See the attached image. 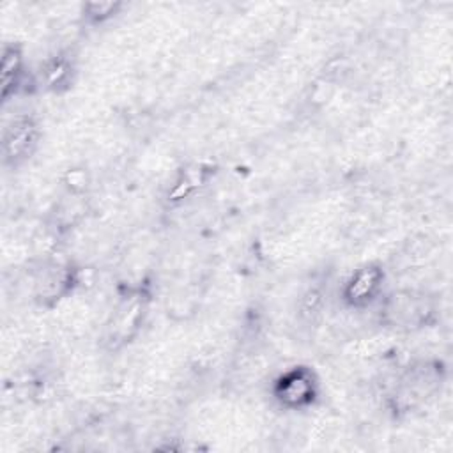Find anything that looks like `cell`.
Instances as JSON below:
<instances>
[{
    "mask_svg": "<svg viewBox=\"0 0 453 453\" xmlns=\"http://www.w3.org/2000/svg\"><path fill=\"white\" fill-rule=\"evenodd\" d=\"M39 142V124L32 113L12 115L2 129V159L7 166L27 161Z\"/></svg>",
    "mask_w": 453,
    "mask_h": 453,
    "instance_id": "cell-1",
    "label": "cell"
},
{
    "mask_svg": "<svg viewBox=\"0 0 453 453\" xmlns=\"http://www.w3.org/2000/svg\"><path fill=\"white\" fill-rule=\"evenodd\" d=\"M273 395L287 409H304L317 398V377L304 366L288 368L276 379Z\"/></svg>",
    "mask_w": 453,
    "mask_h": 453,
    "instance_id": "cell-2",
    "label": "cell"
},
{
    "mask_svg": "<svg viewBox=\"0 0 453 453\" xmlns=\"http://www.w3.org/2000/svg\"><path fill=\"white\" fill-rule=\"evenodd\" d=\"M384 283V271L375 264H366L357 267L345 281L342 297L352 308H366L372 304Z\"/></svg>",
    "mask_w": 453,
    "mask_h": 453,
    "instance_id": "cell-3",
    "label": "cell"
},
{
    "mask_svg": "<svg viewBox=\"0 0 453 453\" xmlns=\"http://www.w3.org/2000/svg\"><path fill=\"white\" fill-rule=\"evenodd\" d=\"M25 57L19 46L5 44L2 50L0 80H2V101H9L23 88L25 80Z\"/></svg>",
    "mask_w": 453,
    "mask_h": 453,
    "instance_id": "cell-4",
    "label": "cell"
},
{
    "mask_svg": "<svg viewBox=\"0 0 453 453\" xmlns=\"http://www.w3.org/2000/svg\"><path fill=\"white\" fill-rule=\"evenodd\" d=\"M69 71H71V65L65 58L55 57V58L48 60L42 69V78L46 81V87L57 90L60 85H65V81L69 80V74H71Z\"/></svg>",
    "mask_w": 453,
    "mask_h": 453,
    "instance_id": "cell-5",
    "label": "cell"
}]
</instances>
